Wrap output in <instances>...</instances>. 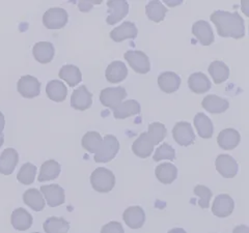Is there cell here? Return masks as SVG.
I'll list each match as a JSON object with an SVG mask.
<instances>
[{
  "instance_id": "3957f363",
  "label": "cell",
  "mask_w": 249,
  "mask_h": 233,
  "mask_svg": "<svg viewBox=\"0 0 249 233\" xmlns=\"http://www.w3.org/2000/svg\"><path fill=\"white\" fill-rule=\"evenodd\" d=\"M120 150V142L113 135H106L103 138L102 145L95 153L96 163H108L112 161Z\"/></svg>"
},
{
  "instance_id": "ab89813d",
  "label": "cell",
  "mask_w": 249,
  "mask_h": 233,
  "mask_svg": "<svg viewBox=\"0 0 249 233\" xmlns=\"http://www.w3.org/2000/svg\"><path fill=\"white\" fill-rule=\"evenodd\" d=\"M153 159L155 162H159L162 160L174 161L176 159V150L168 143H163L156 150Z\"/></svg>"
},
{
  "instance_id": "9a60e30c",
  "label": "cell",
  "mask_w": 249,
  "mask_h": 233,
  "mask_svg": "<svg viewBox=\"0 0 249 233\" xmlns=\"http://www.w3.org/2000/svg\"><path fill=\"white\" fill-rule=\"evenodd\" d=\"M123 220L131 229H139L145 222V214L143 209L138 206H130L123 214Z\"/></svg>"
},
{
  "instance_id": "e575fe53",
  "label": "cell",
  "mask_w": 249,
  "mask_h": 233,
  "mask_svg": "<svg viewBox=\"0 0 249 233\" xmlns=\"http://www.w3.org/2000/svg\"><path fill=\"white\" fill-rule=\"evenodd\" d=\"M103 138L96 131H89L81 139V145L85 150L90 153H96L101 145H102Z\"/></svg>"
},
{
  "instance_id": "d6a6232c",
  "label": "cell",
  "mask_w": 249,
  "mask_h": 233,
  "mask_svg": "<svg viewBox=\"0 0 249 233\" xmlns=\"http://www.w3.org/2000/svg\"><path fill=\"white\" fill-rule=\"evenodd\" d=\"M209 73L212 76L215 84H221L228 80L230 76V68L223 61L215 60L210 65Z\"/></svg>"
},
{
  "instance_id": "44dd1931",
  "label": "cell",
  "mask_w": 249,
  "mask_h": 233,
  "mask_svg": "<svg viewBox=\"0 0 249 233\" xmlns=\"http://www.w3.org/2000/svg\"><path fill=\"white\" fill-rule=\"evenodd\" d=\"M138 30L133 22L126 21L122 25L115 27L110 31V37L116 43H121L128 38H135L137 36Z\"/></svg>"
},
{
  "instance_id": "7dc6e473",
  "label": "cell",
  "mask_w": 249,
  "mask_h": 233,
  "mask_svg": "<svg viewBox=\"0 0 249 233\" xmlns=\"http://www.w3.org/2000/svg\"><path fill=\"white\" fill-rule=\"evenodd\" d=\"M34 233H40V232H34Z\"/></svg>"
},
{
  "instance_id": "f35d334b",
  "label": "cell",
  "mask_w": 249,
  "mask_h": 233,
  "mask_svg": "<svg viewBox=\"0 0 249 233\" xmlns=\"http://www.w3.org/2000/svg\"><path fill=\"white\" fill-rule=\"evenodd\" d=\"M194 195L199 198L198 205L201 208H209L210 200L212 198V191L204 184H197L193 190Z\"/></svg>"
},
{
  "instance_id": "4fadbf2b",
  "label": "cell",
  "mask_w": 249,
  "mask_h": 233,
  "mask_svg": "<svg viewBox=\"0 0 249 233\" xmlns=\"http://www.w3.org/2000/svg\"><path fill=\"white\" fill-rule=\"evenodd\" d=\"M92 104V95L85 85L75 89L71 96V106L78 111H85Z\"/></svg>"
},
{
  "instance_id": "4dcf8cb0",
  "label": "cell",
  "mask_w": 249,
  "mask_h": 233,
  "mask_svg": "<svg viewBox=\"0 0 249 233\" xmlns=\"http://www.w3.org/2000/svg\"><path fill=\"white\" fill-rule=\"evenodd\" d=\"M58 77L60 79L65 80L70 87H75L82 80V74L79 67L73 65L64 66L59 71Z\"/></svg>"
},
{
  "instance_id": "836d02e7",
  "label": "cell",
  "mask_w": 249,
  "mask_h": 233,
  "mask_svg": "<svg viewBox=\"0 0 249 233\" xmlns=\"http://www.w3.org/2000/svg\"><path fill=\"white\" fill-rule=\"evenodd\" d=\"M43 227L46 233H68L70 223L64 217L50 216L44 222Z\"/></svg>"
},
{
  "instance_id": "d6986e66",
  "label": "cell",
  "mask_w": 249,
  "mask_h": 233,
  "mask_svg": "<svg viewBox=\"0 0 249 233\" xmlns=\"http://www.w3.org/2000/svg\"><path fill=\"white\" fill-rule=\"evenodd\" d=\"M128 76V68L123 61L115 60L109 65L105 71V77L108 82L112 84L120 83Z\"/></svg>"
},
{
  "instance_id": "83f0119b",
  "label": "cell",
  "mask_w": 249,
  "mask_h": 233,
  "mask_svg": "<svg viewBox=\"0 0 249 233\" xmlns=\"http://www.w3.org/2000/svg\"><path fill=\"white\" fill-rule=\"evenodd\" d=\"M60 164L55 160H48L43 163L37 181L40 183L56 180L60 174Z\"/></svg>"
},
{
  "instance_id": "e0dca14e",
  "label": "cell",
  "mask_w": 249,
  "mask_h": 233,
  "mask_svg": "<svg viewBox=\"0 0 249 233\" xmlns=\"http://www.w3.org/2000/svg\"><path fill=\"white\" fill-rule=\"evenodd\" d=\"M241 136L235 129H224L217 137V143L224 150H232L239 145Z\"/></svg>"
},
{
  "instance_id": "d590c367",
  "label": "cell",
  "mask_w": 249,
  "mask_h": 233,
  "mask_svg": "<svg viewBox=\"0 0 249 233\" xmlns=\"http://www.w3.org/2000/svg\"><path fill=\"white\" fill-rule=\"evenodd\" d=\"M166 13V7L160 1H157V0L150 1L145 6V14L147 16V18L156 23H160L164 20Z\"/></svg>"
},
{
  "instance_id": "74e56055",
  "label": "cell",
  "mask_w": 249,
  "mask_h": 233,
  "mask_svg": "<svg viewBox=\"0 0 249 233\" xmlns=\"http://www.w3.org/2000/svg\"><path fill=\"white\" fill-rule=\"evenodd\" d=\"M167 131L166 128L161 122H153L149 126V131H147V135L150 136L154 145H158L162 142L164 138L166 137Z\"/></svg>"
},
{
  "instance_id": "d4e9b609",
  "label": "cell",
  "mask_w": 249,
  "mask_h": 233,
  "mask_svg": "<svg viewBox=\"0 0 249 233\" xmlns=\"http://www.w3.org/2000/svg\"><path fill=\"white\" fill-rule=\"evenodd\" d=\"M188 86L194 93L201 95V93L208 92L211 88V81L204 73H193L188 78Z\"/></svg>"
},
{
  "instance_id": "1f68e13d",
  "label": "cell",
  "mask_w": 249,
  "mask_h": 233,
  "mask_svg": "<svg viewBox=\"0 0 249 233\" xmlns=\"http://www.w3.org/2000/svg\"><path fill=\"white\" fill-rule=\"evenodd\" d=\"M23 202L35 212H42L45 208V200L41 191L37 189H28L23 194Z\"/></svg>"
},
{
  "instance_id": "6da1fadb",
  "label": "cell",
  "mask_w": 249,
  "mask_h": 233,
  "mask_svg": "<svg viewBox=\"0 0 249 233\" xmlns=\"http://www.w3.org/2000/svg\"><path fill=\"white\" fill-rule=\"evenodd\" d=\"M217 28V33L221 37H232L240 40L245 35L244 20L238 12L215 11L210 17Z\"/></svg>"
},
{
  "instance_id": "f546056e",
  "label": "cell",
  "mask_w": 249,
  "mask_h": 233,
  "mask_svg": "<svg viewBox=\"0 0 249 233\" xmlns=\"http://www.w3.org/2000/svg\"><path fill=\"white\" fill-rule=\"evenodd\" d=\"M140 105L135 100H128L123 102L118 108L113 110V116L116 119H124L132 115L140 113Z\"/></svg>"
},
{
  "instance_id": "8d00e7d4",
  "label": "cell",
  "mask_w": 249,
  "mask_h": 233,
  "mask_svg": "<svg viewBox=\"0 0 249 233\" xmlns=\"http://www.w3.org/2000/svg\"><path fill=\"white\" fill-rule=\"evenodd\" d=\"M36 175V167L31 164V163H25L24 165H22L21 169L19 170L17 180L22 184H31L34 183L35 178Z\"/></svg>"
},
{
  "instance_id": "ba28073f",
  "label": "cell",
  "mask_w": 249,
  "mask_h": 233,
  "mask_svg": "<svg viewBox=\"0 0 249 233\" xmlns=\"http://www.w3.org/2000/svg\"><path fill=\"white\" fill-rule=\"evenodd\" d=\"M17 88L18 92L23 98L34 99L40 95L41 83L34 76H22L18 81Z\"/></svg>"
},
{
  "instance_id": "52a82bcc",
  "label": "cell",
  "mask_w": 249,
  "mask_h": 233,
  "mask_svg": "<svg viewBox=\"0 0 249 233\" xmlns=\"http://www.w3.org/2000/svg\"><path fill=\"white\" fill-rule=\"evenodd\" d=\"M124 57L128 61L130 67L138 74H146L151 69V62L149 57L142 51H127Z\"/></svg>"
},
{
  "instance_id": "b9f144b4",
  "label": "cell",
  "mask_w": 249,
  "mask_h": 233,
  "mask_svg": "<svg viewBox=\"0 0 249 233\" xmlns=\"http://www.w3.org/2000/svg\"><path fill=\"white\" fill-rule=\"evenodd\" d=\"M102 3V1L101 0H96V1H89V0H88V1H79V3H78V7H79L80 12L82 13H88L91 10V7L95 5V4H101Z\"/></svg>"
},
{
  "instance_id": "ee69618b",
  "label": "cell",
  "mask_w": 249,
  "mask_h": 233,
  "mask_svg": "<svg viewBox=\"0 0 249 233\" xmlns=\"http://www.w3.org/2000/svg\"><path fill=\"white\" fill-rule=\"evenodd\" d=\"M5 126V119H4V115L0 112V136L2 135V132L4 130Z\"/></svg>"
},
{
  "instance_id": "bcb514c9",
  "label": "cell",
  "mask_w": 249,
  "mask_h": 233,
  "mask_svg": "<svg viewBox=\"0 0 249 233\" xmlns=\"http://www.w3.org/2000/svg\"><path fill=\"white\" fill-rule=\"evenodd\" d=\"M3 143H4V138H3V136L1 135V136H0V147H1V146L3 145Z\"/></svg>"
},
{
  "instance_id": "60d3db41",
  "label": "cell",
  "mask_w": 249,
  "mask_h": 233,
  "mask_svg": "<svg viewBox=\"0 0 249 233\" xmlns=\"http://www.w3.org/2000/svg\"><path fill=\"white\" fill-rule=\"evenodd\" d=\"M101 233H124L123 225L120 222H109L101 229Z\"/></svg>"
},
{
  "instance_id": "4316f807",
  "label": "cell",
  "mask_w": 249,
  "mask_h": 233,
  "mask_svg": "<svg viewBox=\"0 0 249 233\" xmlns=\"http://www.w3.org/2000/svg\"><path fill=\"white\" fill-rule=\"evenodd\" d=\"M46 93L51 100L61 103L67 99L68 88L66 85L58 80H51L46 86Z\"/></svg>"
},
{
  "instance_id": "8992f818",
  "label": "cell",
  "mask_w": 249,
  "mask_h": 233,
  "mask_svg": "<svg viewBox=\"0 0 249 233\" xmlns=\"http://www.w3.org/2000/svg\"><path fill=\"white\" fill-rule=\"evenodd\" d=\"M173 137L178 145L185 147L192 145L196 141V134H194L191 124L187 121H178L175 124Z\"/></svg>"
},
{
  "instance_id": "2e32d148",
  "label": "cell",
  "mask_w": 249,
  "mask_h": 233,
  "mask_svg": "<svg viewBox=\"0 0 249 233\" xmlns=\"http://www.w3.org/2000/svg\"><path fill=\"white\" fill-rule=\"evenodd\" d=\"M19 162V154L14 149H6L0 154V173L11 175Z\"/></svg>"
},
{
  "instance_id": "484cf974",
  "label": "cell",
  "mask_w": 249,
  "mask_h": 233,
  "mask_svg": "<svg viewBox=\"0 0 249 233\" xmlns=\"http://www.w3.org/2000/svg\"><path fill=\"white\" fill-rule=\"evenodd\" d=\"M155 175L161 183L170 184L177 180L178 169L171 163H163V164L156 167Z\"/></svg>"
},
{
  "instance_id": "7c38bea8",
  "label": "cell",
  "mask_w": 249,
  "mask_h": 233,
  "mask_svg": "<svg viewBox=\"0 0 249 233\" xmlns=\"http://www.w3.org/2000/svg\"><path fill=\"white\" fill-rule=\"evenodd\" d=\"M41 193L45 196V200L50 207H56L65 203V191L58 184L42 185Z\"/></svg>"
},
{
  "instance_id": "5bb4252c",
  "label": "cell",
  "mask_w": 249,
  "mask_h": 233,
  "mask_svg": "<svg viewBox=\"0 0 249 233\" xmlns=\"http://www.w3.org/2000/svg\"><path fill=\"white\" fill-rule=\"evenodd\" d=\"M192 34L202 46H210L214 43V33L212 27L205 20H199L192 26Z\"/></svg>"
},
{
  "instance_id": "603a6c76",
  "label": "cell",
  "mask_w": 249,
  "mask_h": 233,
  "mask_svg": "<svg viewBox=\"0 0 249 233\" xmlns=\"http://www.w3.org/2000/svg\"><path fill=\"white\" fill-rule=\"evenodd\" d=\"M158 85L165 93H174L181 85V78L175 72H164L158 77Z\"/></svg>"
},
{
  "instance_id": "7402d4cb",
  "label": "cell",
  "mask_w": 249,
  "mask_h": 233,
  "mask_svg": "<svg viewBox=\"0 0 249 233\" xmlns=\"http://www.w3.org/2000/svg\"><path fill=\"white\" fill-rule=\"evenodd\" d=\"M54 46L50 42H38L33 48L35 59L42 65H47L52 61L54 57Z\"/></svg>"
},
{
  "instance_id": "ac0fdd59",
  "label": "cell",
  "mask_w": 249,
  "mask_h": 233,
  "mask_svg": "<svg viewBox=\"0 0 249 233\" xmlns=\"http://www.w3.org/2000/svg\"><path fill=\"white\" fill-rule=\"evenodd\" d=\"M154 143L146 132L140 135L132 144V151L138 158H149L154 150Z\"/></svg>"
},
{
  "instance_id": "cb8c5ba5",
  "label": "cell",
  "mask_w": 249,
  "mask_h": 233,
  "mask_svg": "<svg viewBox=\"0 0 249 233\" xmlns=\"http://www.w3.org/2000/svg\"><path fill=\"white\" fill-rule=\"evenodd\" d=\"M33 216L24 208L15 209L11 216V223L13 227L18 231L28 230L31 227V225H33Z\"/></svg>"
},
{
  "instance_id": "f1b7e54d",
  "label": "cell",
  "mask_w": 249,
  "mask_h": 233,
  "mask_svg": "<svg viewBox=\"0 0 249 233\" xmlns=\"http://www.w3.org/2000/svg\"><path fill=\"white\" fill-rule=\"evenodd\" d=\"M194 127H196L200 138H212L214 132L213 123L205 113L199 112L196 115V117H194Z\"/></svg>"
},
{
  "instance_id": "7a4b0ae2",
  "label": "cell",
  "mask_w": 249,
  "mask_h": 233,
  "mask_svg": "<svg viewBox=\"0 0 249 233\" xmlns=\"http://www.w3.org/2000/svg\"><path fill=\"white\" fill-rule=\"evenodd\" d=\"M90 183L95 191L99 193H109L115 185V176L112 171L100 167L92 171Z\"/></svg>"
},
{
  "instance_id": "30bf717a",
  "label": "cell",
  "mask_w": 249,
  "mask_h": 233,
  "mask_svg": "<svg viewBox=\"0 0 249 233\" xmlns=\"http://www.w3.org/2000/svg\"><path fill=\"white\" fill-rule=\"evenodd\" d=\"M109 16L106 19L107 24L114 25L123 20L129 12V4L124 0H110L107 1Z\"/></svg>"
},
{
  "instance_id": "277c9868",
  "label": "cell",
  "mask_w": 249,
  "mask_h": 233,
  "mask_svg": "<svg viewBox=\"0 0 249 233\" xmlns=\"http://www.w3.org/2000/svg\"><path fill=\"white\" fill-rule=\"evenodd\" d=\"M69 20V15L66 10L61 7H52L47 10L43 16V23L48 29L64 28Z\"/></svg>"
},
{
  "instance_id": "9c48e42d",
  "label": "cell",
  "mask_w": 249,
  "mask_h": 233,
  "mask_svg": "<svg viewBox=\"0 0 249 233\" xmlns=\"http://www.w3.org/2000/svg\"><path fill=\"white\" fill-rule=\"evenodd\" d=\"M215 167L222 177L233 178L238 173V163L230 154H219L215 161Z\"/></svg>"
},
{
  "instance_id": "ffe728a7",
  "label": "cell",
  "mask_w": 249,
  "mask_h": 233,
  "mask_svg": "<svg viewBox=\"0 0 249 233\" xmlns=\"http://www.w3.org/2000/svg\"><path fill=\"white\" fill-rule=\"evenodd\" d=\"M202 108L212 114H220L225 112L230 107L228 100L222 99L216 95H208L201 100Z\"/></svg>"
},
{
  "instance_id": "f6af8a7d",
  "label": "cell",
  "mask_w": 249,
  "mask_h": 233,
  "mask_svg": "<svg viewBox=\"0 0 249 233\" xmlns=\"http://www.w3.org/2000/svg\"><path fill=\"white\" fill-rule=\"evenodd\" d=\"M167 233H187L183 228H174L170 229Z\"/></svg>"
},
{
  "instance_id": "8fae6325",
  "label": "cell",
  "mask_w": 249,
  "mask_h": 233,
  "mask_svg": "<svg viewBox=\"0 0 249 233\" xmlns=\"http://www.w3.org/2000/svg\"><path fill=\"white\" fill-rule=\"evenodd\" d=\"M235 208V202L229 194L218 195L212 204V213L218 217L230 216Z\"/></svg>"
},
{
  "instance_id": "5b68a950",
  "label": "cell",
  "mask_w": 249,
  "mask_h": 233,
  "mask_svg": "<svg viewBox=\"0 0 249 233\" xmlns=\"http://www.w3.org/2000/svg\"><path fill=\"white\" fill-rule=\"evenodd\" d=\"M127 97V91L123 86L107 87L100 92V102L110 109L118 108Z\"/></svg>"
},
{
  "instance_id": "7bdbcfd3",
  "label": "cell",
  "mask_w": 249,
  "mask_h": 233,
  "mask_svg": "<svg viewBox=\"0 0 249 233\" xmlns=\"http://www.w3.org/2000/svg\"><path fill=\"white\" fill-rule=\"evenodd\" d=\"M232 233H249V227L246 225H238L233 228Z\"/></svg>"
}]
</instances>
